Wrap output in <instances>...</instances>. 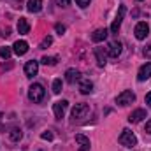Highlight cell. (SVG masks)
<instances>
[{"mask_svg":"<svg viewBox=\"0 0 151 151\" xmlns=\"http://www.w3.org/2000/svg\"><path fill=\"white\" fill-rule=\"evenodd\" d=\"M44 95H46V90H44V86L39 84V83H34V84L28 88V99H30L32 102H35V104L42 102Z\"/></svg>","mask_w":151,"mask_h":151,"instance_id":"1","label":"cell"},{"mask_svg":"<svg viewBox=\"0 0 151 151\" xmlns=\"http://www.w3.org/2000/svg\"><path fill=\"white\" fill-rule=\"evenodd\" d=\"M134 102H135V93H134L132 90H123V91L116 97V104L121 106V107L130 106V104H134Z\"/></svg>","mask_w":151,"mask_h":151,"instance_id":"2","label":"cell"},{"mask_svg":"<svg viewBox=\"0 0 151 151\" xmlns=\"http://www.w3.org/2000/svg\"><path fill=\"white\" fill-rule=\"evenodd\" d=\"M119 144L121 146H125V148H132V146H135L137 144V137L134 135V132H130V130H123L121 134H119Z\"/></svg>","mask_w":151,"mask_h":151,"instance_id":"3","label":"cell"},{"mask_svg":"<svg viewBox=\"0 0 151 151\" xmlns=\"http://www.w3.org/2000/svg\"><path fill=\"white\" fill-rule=\"evenodd\" d=\"M90 114V106L88 104H76V107L72 109V119H83Z\"/></svg>","mask_w":151,"mask_h":151,"instance_id":"4","label":"cell"},{"mask_svg":"<svg viewBox=\"0 0 151 151\" xmlns=\"http://www.w3.org/2000/svg\"><path fill=\"white\" fill-rule=\"evenodd\" d=\"M125 14H127V7H125V5H119L118 14H116L113 25H111V32H113V34H118V30H119V27H121V21H123V18H125Z\"/></svg>","mask_w":151,"mask_h":151,"instance_id":"5","label":"cell"},{"mask_svg":"<svg viewBox=\"0 0 151 151\" xmlns=\"http://www.w3.org/2000/svg\"><path fill=\"white\" fill-rule=\"evenodd\" d=\"M134 34H135V37L139 39V40H144V39L150 35V27H148V23H146V21H139V23L135 25Z\"/></svg>","mask_w":151,"mask_h":151,"instance_id":"6","label":"cell"},{"mask_svg":"<svg viewBox=\"0 0 151 151\" xmlns=\"http://www.w3.org/2000/svg\"><path fill=\"white\" fill-rule=\"evenodd\" d=\"M67 107H69V102H67V100H58V102H55V104H53V113H55V118H56V119H62V118L65 116Z\"/></svg>","mask_w":151,"mask_h":151,"instance_id":"7","label":"cell"},{"mask_svg":"<svg viewBox=\"0 0 151 151\" xmlns=\"http://www.w3.org/2000/svg\"><path fill=\"white\" fill-rule=\"evenodd\" d=\"M12 51H14L18 56H23V55L28 51V42H27V40H16L14 46H12Z\"/></svg>","mask_w":151,"mask_h":151,"instance_id":"8","label":"cell"},{"mask_svg":"<svg viewBox=\"0 0 151 151\" xmlns=\"http://www.w3.org/2000/svg\"><path fill=\"white\" fill-rule=\"evenodd\" d=\"M37 72H39V62L30 60V62H27V63H25V74L28 76V77L37 76Z\"/></svg>","mask_w":151,"mask_h":151,"instance_id":"9","label":"cell"},{"mask_svg":"<svg viewBox=\"0 0 151 151\" xmlns=\"http://www.w3.org/2000/svg\"><path fill=\"white\" fill-rule=\"evenodd\" d=\"M150 77H151V62H148V63H144V65L139 69L137 79H139V81H146V79H150Z\"/></svg>","mask_w":151,"mask_h":151,"instance_id":"10","label":"cell"},{"mask_svg":"<svg viewBox=\"0 0 151 151\" xmlns=\"http://www.w3.org/2000/svg\"><path fill=\"white\" fill-rule=\"evenodd\" d=\"M144 118H146V109H135L134 113H130L128 121H130V123H139V121H142Z\"/></svg>","mask_w":151,"mask_h":151,"instance_id":"11","label":"cell"},{"mask_svg":"<svg viewBox=\"0 0 151 151\" xmlns=\"http://www.w3.org/2000/svg\"><path fill=\"white\" fill-rule=\"evenodd\" d=\"M121 42L119 40H114V42H111L109 44V56L111 58H118L119 55H121Z\"/></svg>","mask_w":151,"mask_h":151,"instance_id":"12","label":"cell"},{"mask_svg":"<svg viewBox=\"0 0 151 151\" xmlns=\"http://www.w3.org/2000/svg\"><path fill=\"white\" fill-rule=\"evenodd\" d=\"M79 91H81L83 95L91 93V91H93V83H91L90 79H81V83H79Z\"/></svg>","mask_w":151,"mask_h":151,"instance_id":"13","label":"cell"},{"mask_svg":"<svg viewBox=\"0 0 151 151\" xmlns=\"http://www.w3.org/2000/svg\"><path fill=\"white\" fill-rule=\"evenodd\" d=\"M76 142L79 144V151H90V139H88V137L77 134V135H76Z\"/></svg>","mask_w":151,"mask_h":151,"instance_id":"14","label":"cell"},{"mask_svg":"<svg viewBox=\"0 0 151 151\" xmlns=\"http://www.w3.org/2000/svg\"><path fill=\"white\" fill-rule=\"evenodd\" d=\"M81 79V72L77 70V69H69L67 72H65V81L67 83H76V81H79Z\"/></svg>","mask_w":151,"mask_h":151,"instance_id":"15","label":"cell"},{"mask_svg":"<svg viewBox=\"0 0 151 151\" xmlns=\"http://www.w3.org/2000/svg\"><path fill=\"white\" fill-rule=\"evenodd\" d=\"M28 32H30V25H28L27 18H19V19H18V34L27 35Z\"/></svg>","mask_w":151,"mask_h":151,"instance_id":"16","label":"cell"},{"mask_svg":"<svg viewBox=\"0 0 151 151\" xmlns=\"http://www.w3.org/2000/svg\"><path fill=\"white\" fill-rule=\"evenodd\" d=\"M106 39H107V28H99V30H95L93 35H91V40H93V42H102V40H106Z\"/></svg>","mask_w":151,"mask_h":151,"instance_id":"17","label":"cell"},{"mask_svg":"<svg viewBox=\"0 0 151 151\" xmlns=\"http://www.w3.org/2000/svg\"><path fill=\"white\" fill-rule=\"evenodd\" d=\"M95 56H97V63H99L100 67H106V63H107V56H106V53H104L102 47H95Z\"/></svg>","mask_w":151,"mask_h":151,"instance_id":"18","label":"cell"},{"mask_svg":"<svg viewBox=\"0 0 151 151\" xmlns=\"http://www.w3.org/2000/svg\"><path fill=\"white\" fill-rule=\"evenodd\" d=\"M27 9L30 12H39L42 9V0H28L27 2Z\"/></svg>","mask_w":151,"mask_h":151,"instance_id":"19","label":"cell"},{"mask_svg":"<svg viewBox=\"0 0 151 151\" xmlns=\"http://www.w3.org/2000/svg\"><path fill=\"white\" fill-rule=\"evenodd\" d=\"M21 137H23L21 128H12V130H11V141L18 142V141H21Z\"/></svg>","mask_w":151,"mask_h":151,"instance_id":"20","label":"cell"},{"mask_svg":"<svg viewBox=\"0 0 151 151\" xmlns=\"http://www.w3.org/2000/svg\"><path fill=\"white\" fill-rule=\"evenodd\" d=\"M11 55H12V49H11V47H7V46H2V47H0V58H2V60H9Z\"/></svg>","mask_w":151,"mask_h":151,"instance_id":"21","label":"cell"},{"mask_svg":"<svg viewBox=\"0 0 151 151\" xmlns=\"http://www.w3.org/2000/svg\"><path fill=\"white\" fill-rule=\"evenodd\" d=\"M40 63H44V65H55L56 63V58L55 56H42L40 58Z\"/></svg>","mask_w":151,"mask_h":151,"instance_id":"22","label":"cell"},{"mask_svg":"<svg viewBox=\"0 0 151 151\" xmlns=\"http://www.w3.org/2000/svg\"><path fill=\"white\" fill-rule=\"evenodd\" d=\"M62 86H63V84H62V79H55V81H53V93L58 95V93L62 91Z\"/></svg>","mask_w":151,"mask_h":151,"instance_id":"23","label":"cell"},{"mask_svg":"<svg viewBox=\"0 0 151 151\" xmlns=\"http://www.w3.org/2000/svg\"><path fill=\"white\" fill-rule=\"evenodd\" d=\"M51 44H53V37H51V35H47V37L42 39V42H40V47H42V49H46V47H47V46H51Z\"/></svg>","mask_w":151,"mask_h":151,"instance_id":"24","label":"cell"},{"mask_svg":"<svg viewBox=\"0 0 151 151\" xmlns=\"http://www.w3.org/2000/svg\"><path fill=\"white\" fill-rule=\"evenodd\" d=\"M55 30H56V34H60V35H63V34H65V27H63V25H60V23H56V25H55Z\"/></svg>","mask_w":151,"mask_h":151,"instance_id":"25","label":"cell"},{"mask_svg":"<svg viewBox=\"0 0 151 151\" xmlns=\"http://www.w3.org/2000/svg\"><path fill=\"white\" fill-rule=\"evenodd\" d=\"M90 2H91V0H76V4H77L79 7H83V9H84V7H88V5H90Z\"/></svg>","mask_w":151,"mask_h":151,"instance_id":"26","label":"cell"},{"mask_svg":"<svg viewBox=\"0 0 151 151\" xmlns=\"http://www.w3.org/2000/svg\"><path fill=\"white\" fill-rule=\"evenodd\" d=\"M55 2H56V5H58V7H63V9H65V7H69V0H55Z\"/></svg>","mask_w":151,"mask_h":151,"instance_id":"27","label":"cell"},{"mask_svg":"<svg viewBox=\"0 0 151 151\" xmlns=\"http://www.w3.org/2000/svg\"><path fill=\"white\" fill-rule=\"evenodd\" d=\"M40 137H42L44 141H51V139H53V134H51V132H44Z\"/></svg>","mask_w":151,"mask_h":151,"instance_id":"28","label":"cell"},{"mask_svg":"<svg viewBox=\"0 0 151 151\" xmlns=\"http://www.w3.org/2000/svg\"><path fill=\"white\" fill-rule=\"evenodd\" d=\"M146 104H148V107L151 109V91L148 93V95H146Z\"/></svg>","mask_w":151,"mask_h":151,"instance_id":"29","label":"cell"},{"mask_svg":"<svg viewBox=\"0 0 151 151\" xmlns=\"http://www.w3.org/2000/svg\"><path fill=\"white\" fill-rule=\"evenodd\" d=\"M144 55H146L148 58H151V46H148V47L144 49Z\"/></svg>","mask_w":151,"mask_h":151,"instance_id":"30","label":"cell"},{"mask_svg":"<svg viewBox=\"0 0 151 151\" xmlns=\"http://www.w3.org/2000/svg\"><path fill=\"white\" fill-rule=\"evenodd\" d=\"M146 132H148V134H151V119L146 123Z\"/></svg>","mask_w":151,"mask_h":151,"instance_id":"31","label":"cell"},{"mask_svg":"<svg viewBox=\"0 0 151 151\" xmlns=\"http://www.w3.org/2000/svg\"><path fill=\"white\" fill-rule=\"evenodd\" d=\"M16 2H19V0H16Z\"/></svg>","mask_w":151,"mask_h":151,"instance_id":"32","label":"cell"},{"mask_svg":"<svg viewBox=\"0 0 151 151\" xmlns=\"http://www.w3.org/2000/svg\"><path fill=\"white\" fill-rule=\"evenodd\" d=\"M139 2H141V0H139Z\"/></svg>","mask_w":151,"mask_h":151,"instance_id":"33","label":"cell"}]
</instances>
